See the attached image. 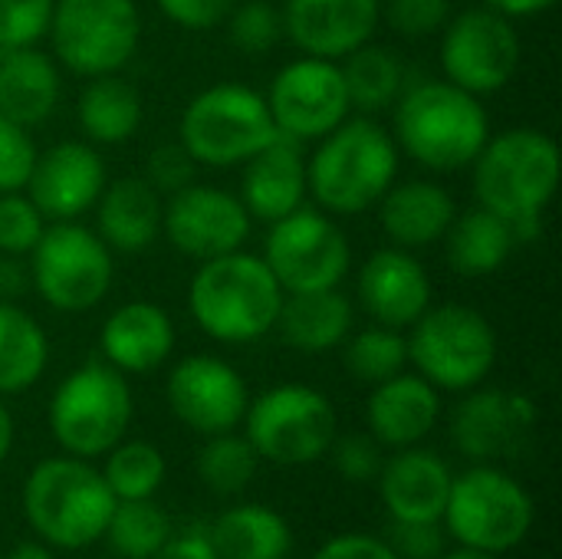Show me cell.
I'll return each instance as SVG.
<instances>
[{
	"label": "cell",
	"instance_id": "obj_1",
	"mask_svg": "<svg viewBox=\"0 0 562 559\" xmlns=\"http://www.w3.org/2000/svg\"><path fill=\"white\" fill-rule=\"evenodd\" d=\"M23 517L30 530L56 550L76 554L102 540L115 497L102 471L86 458L59 455L40 461L23 481Z\"/></svg>",
	"mask_w": 562,
	"mask_h": 559
},
{
	"label": "cell",
	"instance_id": "obj_2",
	"mask_svg": "<svg viewBox=\"0 0 562 559\" xmlns=\"http://www.w3.org/2000/svg\"><path fill=\"white\" fill-rule=\"evenodd\" d=\"M491 138V122L477 96L448 79L408 86L395 102V145L431 171L474 165Z\"/></svg>",
	"mask_w": 562,
	"mask_h": 559
},
{
	"label": "cell",
	"instance_id": "obj_3",
	"mask_svg": "<svg viewBox=\"0 0 562 559\" xmlns=\"http://www.w3.org/2000/svg\"><path fill=\"white\" fill-rule=\"evenodd\" d=\"M398 175V145L372 119H346L319 138L306 161V191L329 214H362L382 201Z\"/></svg>",
	"mask_w": 562,
	"mask_h": 559
},
{
	"label": "cell",
	"instance_id": "obj_4",
	"mask_svg": "<svg viewBox=\"0 0 562 559\" xmlns=\"http://www.w3.org/2000/svg\"><path fill=\"white\" fill-rule=\"evenodd\" d=\"M283 290L263 257L234 250L204 260L188 290L194 323L217 343L263 339L280 316Z\"/></svg>",
	"mask_w": 562,
	"mask_h": 559
},
{
	"label": "cell",
	"instance_id": "obj_5",
	"mask_svg": "<svg viewBox=\"0 0 562 559\" xmlns=\"http://www.w3.org/2000/svg\"><path fill=\"white\" fill-rule=\"evenodd\" d=\"M560 148L547 132L507 128L474 158V194L504 221L543 214L560 188Z\"/></svg>",
	"mask_w": 562,
	"mask_h": 559
},
{
	"label": "cell",
	"instance_id": "obj_6",
	"mask_svg": "<svg viewBox=\"0 0 562 559\" xmlns=\"http://www.w3.org/2000/svg\"><path fill=\"white\" fill-rule=\"evenodd\" d=\"M49 435L72 458H102L132 425V389L109 362H82L49 399Z\"/></svg>",
	"mask_w": 562,
	"mask_h": 559
},
{
	"label": "cell",
	"instance_id": "obj_7",
	"mask_svg": "<svg viewBox=\"0 0 562 559\" xmlns=\"http://www.w3.org/2000/svg\"><path fill=\"white\" fill-rule=\"evenodd\" d=\"M408 362L438 392H471L497 362V333L474 306H428L412 323Z\"/></svg>",
	"mask_w": 562,
	"mask_h": 559
},
{
	"label": "cell",
	"instance_id": "obj_8",
	"mask_svg": "<svg viewBox=\"0 0 562 559\" xmlns=\"http://www.w3.org/2000/svg\"><path fill=\"white\" fill-rule=\"evenodd\" d=\"M441 527L454 544L501 557L527 540L533 527V501L507 471L477 465L451 481Z\"/></svg>",
	"mask_w": 562,
	"mask_h": 559
},
{
	"label": "cell",
	"instance_id": "obj_9",
	"mask_svg": "<svg viewBox=\"0 0 562 559\" xmlns=\"http://www.w3.org/2000/svg\"><path fill=\"white\" fill-rule=\"evenodd\" d=\"M178 135L198 165L234 168L267 148L280 132L260 92L240 82H217L188 102Z\"/></svg>",
	"mask_w": 562,
	"mask_h": 559
},
{
	"label": "cell",
	"instance_id": "obj_10",
	"mask_svg": "<svg viewBox=\"0 0 562 559\" xmlns=\"http://www.w3.org/2000/svg\"><path fill=\"white\" fill-rule=\"evenodd\" d=\"M247 441L260 461L280 468H303L329 455L333 438L339 435L333 402L300 382H283L267 389L247 405Z\"/></svg>",
	"mask_w": 562,
	"mask_h": 559
},
{
	"label": "cell",
	"instance_id": "obj_11",
	"mask_svg": "<svg viewBox=\"0 0 562 559\" xmlns=\"http://www.w3.org/2000/svg\"><path fill=\"white\" fill-rule=\"evenodd\" d=\"M46 33L59 63L92 79L119 72L135 56L142 16L135 0H56Z\"/></svg>",
	"mask_w": 562,
	"mask_h": 559
},
{
	"label": "cell",
	"instance_id": "obj_12",
	"mask_svg": "<svg viewBox=\"0 0 562 559\" xmlns=\"http://www.w3.org/2000/svg\"><path fill=\"white\" fill-rule=\"evenodd\" d=\"M30 257V280L59 313H86L99 306L112 290V250L89 227L56 221L43 231Z\"/></svg>",
	"mask_w": 562,
	"mask_h": 559
},
{
	"label": "cell",
	"instance_id": "obj_13",
	"mask_svg": "<svg viewBox=\"0 0 562 559\" xmlns=\"http://www.w3.org/2000/svg\"><path fill=\"white\" fill-rule=\"evenodd\" d=\"M263 264L283 293L336 290L349 273L352 250L336 221L319 211L296 208L273 221L263 244Z\"/></svg>",
	"mask_w": 562,
	"mask_h": 559
},
{
	"label": "cell",
	"instance_id": "obj_14",
	"mask_svg": "<svg viewBox=\"0 0 562 559\" xmlns=\"http://www.w3.org/2000/svg\"><path fill=\"white\" fill-rule=\"evenodd\" d=\"M441 33V66L458 89L481 99L501 92L517 76L520 36L504 13L474 7L448 20Z\"/></svg>",
	"mask_w": 562,
	"mask_h": 559
},
{
	"label": "cell",
	"instance_id": "obj_15",
	"mask_svg": "<svg viewBox=\"0 0 562 559\" xmlns=\"http://www.w3.org/2000/svg\"><path fill=\"white\" fill-rule=\"evenodd\" d=\"M277 132L296 142H319L349 119V92L333 59L303 56L286 63L263 96Z\"/></svg>",
	"mask_w": 562,
	"mask_h": 559
},
{
	"label": "cell",
	"instance_id": "obj_16",
	"mask_svg": "<svg viewBox=\"0 0 562 559\" xmlns=\"http://www.w3.org/2000/svg\"><path fill=\"white\" fill-rule=\"evenodd\" d=\"M168 405L181 425L198 435L234 432L250 405L240 372L217 356H188L168 376Z\"/></svg>",
	"mask_w": 562,
	"mask_h": 559
},
{
	"label": "cell",
	"instance_id": "obj_17",
	"mask_svg": "<svg viewBox=\"0 0 562 559\" xmlns=\"http://www.w3.org/2000/svg\"><path fill=\"white\" fill-rule=\"evenodd\" d=\"M161 227L184 257L204 264L240 250L250 234V214L240 198L214 185H188L171 194L161 211Z\"/></svg>",
	"mask_w": 562,
	"mask_h": 559
},
{
	"label": "cell",
	"instance_id": "obj_18",
	"mask_svg": "<svg viewBox=\"0 0 562 559\" xmlns=\"http://www.w3.org/2000/svg\"><path fill=\"white\" fill-rule=\"evenodd\" d=\"M533 425L537 405L524 392L477 385L461 399V405L451 415V441L464 458L491 465L517 455Z\"/></svg>",
	"mask_w": 562,
	"mask_h": 559
},
{
	"label": "cell",
	"instance_id": "obj_19",
	"mask_svg": "<svg viewBox=\"0 0 562 559\" xmlns=\"http://www.w3.org/2000/svg\"><path fill=\"white\" fill-rule=\"evenodd\" d=\"M280 16L300 53L339 63L375 36L382 0H286Z\"/></svg>",
	"mask_w": 562,
	"mask_h": 559
},
{
	"label": "cell",
	"instance_id": "obj_20",
	"mask_svg": "<svg viewBox=\"0 0 562 559\" xmlns=\"http://www.w3.org/2000/svg\"><path fill=\"white\" fill-rule=\"evenodd\" d=\"M105 188V165L86 142H59L36 155L26 181V198L46 221H76Z\"/></svg>",
	"mask_w": 562,
	"mask_h": 559
},
{
	"label": "cell",
	"instance_id": "obj_21",
	"mask_svg": "<svg viewBox=\"0 0 562 559\" xmlns=\"http://www.w3.org/2000/svg\"><path fill=\"white\" fill-rule=\"evenodd\" d=\"M359 300L379 326L408 329L431 306V277L412 250H375L359 270Z\"/></svg>",
	"mask_w": 562,
	"mask_h": 559
},
{
	"label": "cell",
	"instance_id": "obj_22",
	"mask_svg": "<svg viewBox=\"0 0 562 559\" xmlns=\"http://www.w3.org/2000/svg\"><path fill=\"white\" fill-rule=\"evenodd\" d=\"M375 481L392 521L441 524L454 474L441 455L412 445V448H398V455L382 465Z\"/></svg>",
	"mask_w": 562,
	"mask_h": 559
},
{
	"label": "cell",
	"instance_id": "obj_23",
	"mask_svg": "<svg viewBox=\"0 0 562 559\" xmlns=\"http://www.w3.org/2000/svg\"><path fill=\"white\" fill-rule=\"evenodd\" d=\"M441 418L438 389L418 372H398L379 382L366 402L369 435L382 448H412L422 445Z\"/></svg>",
	"mask_w": 562,
	"mask_h": 559
},
{
	"label": "cell",
	"instance_id": "obj_24",
	"mask_svg": "<svg viewBox=\"0 0 562 559\" xmlns=\"http://www.w3.org/2000/svg\"><path fill=\"white\" fill-rule=\"evenodd\" d=\"M244 165L247 168L240 178V204L247 208L250 217L273 224L293 214L296 208H303V198H306L303 142L280 132L267 148H260Z\"/></svg>",
	"mask_w": 562,
	"mask_h": 559
},
{
	"label": "cell",
	"instance_id": "obj_25",
	"mask_svg": "<svg viewBox=\"0 0 562 559\" xmlns=\"http://www.w3.org/2000/svg\"><path fill=\"white\" fill-rule=\"evenodd\" d=\"M99 346L105 362L119 372L145 376L168 362L175 349V323L155 303H125L102 323Z\"/></svg>",
	"mask_w": 562,
	"mask_h": 559
},
{
	"label": "cell",
	"instance_id": "obj_26",
	"mask_svg": "<svg viewBox=\"0 0 562 559\" xmlns=\"http://www.w3.org/2000/svg\"><path fill=\"white\" fill-rule=\"evenodd\" d=\"M379 204H382L379 211L382 231L402 250H422V247L438 244L458 214L454 198L435 181L392 185Z\"/></svg>",
	"mask_w": 562,
	"mask_h": 559
},
{
	"label": "cell",
	"instance_id": "obj_27",
	"mask_svg": "<svg viewBox=\"0 0 562 559\" xmlns=\"http://www.w3.org/2000/svg\"><path fill=\"white\" fill-rule=\"evenodd\" d=\"M99 237L109 250L138 254L161 234V198L145 178H119L99 194Z\"/></svg>",
	"mask_w": 562,
	"mask_h": 559
},
{
	"label": "cell",
	"instance_id": "obj_28",
	"mask_svg": "<svg viewBox=\"0 0 562 559\" xmlns=\"http://www.w3.org/2000/svg\"><path fill=\"white\" fill-rule=\"evenodd\" d=\"M59 102V69L36 46L0 49V115L30 128L53 115Z\"/></svg>",
	"mask_w": 562,
	"mask_h": 559
},
{
	"label": "cell",
	"instance_id": "obj_29",
	"mask_svg": "<svg viewBox=\"0 0 562 559\" xmlns=\"http://www.w3.org/2000/svg\"><path fill=\"white\" fill-rule=\"evenodd\" d=\"M277 329L300 353H329L352 333V303L336 290L283 293Z\"/></svg>",
	"mask_w": 562,
	"mask_h": 559
},
{
	"label": "cell",
	"instance_id": "obj_30",
	"mask_svg": "<svg viewBox=\"0 0 562 559\" xmlns=\"http://www.w3.org/2000/svg\"><path fill=\"white\" fill-rule=\"evenodd\" d=\"M217 559H286L293 550V530L280 511L267 504L227 507L207 530Z\"/></svg>",
	"mask_w": 562,
	"mask_h": 559
},
{
	"label": "cell",
	"instance_id": "obj_31",
	"mask_svg": "<svg viewBox=\"0 0 562 559\" xmlns=\"http://www.w3.org/2000/svg\"><path fill=\"white\" fill-rule=\"evenodd\" d=\"M441 241H445L451 270L468 280L497 273L507 264L510 250L517 247L510 224L487 208H471L464 214H454Z\"/></svg>",
	"mask_w": 562,
	"mask_h": 559
},
{
	"label": "cell",
	"instance_id": "obj_32",
	"mask_svg": "<svg viewBox=\"0 0 562 559\" xmlns=\"http://www.w3.org/2000/svg\"><path fill=\"white\" fill-rule=\"evenodd\" d=\"M142 112L145 109H142L138 89L132 82L119 79L115 72L92 76L76 105L79 128L86 132L89 142H99V145L128 142L142 125Z\"/></svg>",
	"mask_w": 562,
	"mask_h": 559
},
{
	"label": "cell",
	"instance_id": "obj_33",
	"mask_svg": "<svg viewBox=\"0 0 562 559\" xmlns=\"http://www.w3.org/2000/svg\"><path fill=\"white\" fill-rule=\"evenodd\" d=\"M49 362L43 326L20 306L0 300V395H16L36 385Z\"/></svg>",
	"mask_w": 562,
	"mask_h": 559
},
{
	"label": "cell",
	"instance_id": "obj_34",
	"mask_svg": "<svg viewBox=\"0 0 562 559\" xmlns=\"http://www.w3.org/2000/svg\"><path fill=\"white\" fill-rule=\"evenodd\" d=\"M339 69L349 92V105H356L366 115L395 105L405 92V66L398 53L389 46H375L372 40L352 49L346 59H339Z\"/></svg>",
	"mask_w": 562,
	"mask_h": 559
},
{
	"label": "cell",
	"instance_id": "obj_35",
	"mask_svg": "<svg viewBox=\"0 0 562 559\" xmlns=\"http://www.w3.org/2000/svg\"><path fill=\"white\" fill-rule=\"evenodd\" d=\"M171 537V524L168 514L155 504V497L148 501H119L102 540L109 544V550L122 559H151Z\"/></svg>",
	"mask_w": 562,
	"mask_h": 559
},
{
	"label": "cell",
	"instance_id": "obj_36",
	"mask_svg": "<svg viewBox=\"0 0 562 559\" xmlns=\"http://www.w3.org/2000/svg\"><path fill=\"white\" fill-rule=\"evenodd\" d=\"M102 458V481L115 501H148L165 484L168 465L151 441H119Z\"/></svg>",
	"mask_w": 562,
	"mask_h": 559
},
{
	"label": "cell",
	"instance_id": "obj_37",
	"mask_svg": "<svg viewBox=\"0 0 562 559\" xmlns=\"http://www.w3.org/2000/svg\"><path fill=\"white\" fill-rule=\"evenodd\" d=\"M257 468L260 455L244 435L234 432L211 435L198 455V478L217 497H237L240 491H247L257 478Z\"/></svg>",
	"mask_w": 562,
	"mask_h": 559
},
{
	"label": "cell",
	"instance_id": "obj_38",
	"mask_svg": "<svg viewBox=\"0 0 562 559\" xmlns=\"http://www.w3.org/2000/svg\"><path fill=\"white\" fill-rule=\"evenodd\" d=\"M346 346V369L349 376H356L359 382L379 385L398 372H405L408 366V339L402 336V329L392 326H372L356 333L352 339L342 343Z\"/></svg>",
	"mask_w": 562,
	"mask_h": 559
},
{
	"label": "cell",
	"instance_id": "obj_39",
	"mask_svg": "<svg viewBox=\"0 0 562 559\" xmlns=\"http://www.w3.org/2000/svg\"><path fill=\"white\" fill-rule=\"evenodd\" d=\"M227 33L231 43L247 56L270 53L283 36V16L267 0H237L227 13Z\"/></svg>",
	"mask_w": 562,
	"mask_h": 559
},
{
	"label": "cell",
	"instance_id": "obj_40",
	"mask_svg": "<svg viewBox=\"0 0 562 559\" xmlns=\"http://www.w3.org/2000/svg\"><path fill=\"white\" fill-rule=\"evenodd\" d=\"M46 231V217L36 211V204L20 194H0V254L23 257L36 247V241Z\"/></svg>",
	"mask_w": 562,
	"mask_h": 559
},
{
	"label": "cell",
	"instance_id": "obj_41",
	"mask_svg": "<svg viewBox=\"0 0 562 559\" xmlns=\"http://www.w3.org/2000/svg\"><path fill=\"white\" fill-rule=\"evenodd\" d=\"M329 451H333V468L349 484H369V481H375L379 471H382V465H385L382 445L369 432L336 435L333 445H329Z\"/></svg>",
	"mask_w": 562,
	"mask_h": 559
},
{
	"label": "cell",
	"instance_id": "obj_42",
	"mask_svg": "<svg viewBox=\"0 0 562 559\" xmlns=\"http://www.w3.org/2000/svg\"><path fill=\"white\" fill-rule=\"evenodd\" d=\"M56 0H0V49L36 46L49 30Z\"/></svg>",
	"mask_w": 562,
	"mask_h": 559
},
{
	"label": "cell",
	"instance_id": "obj_43",
	"mask_svg": "<svg viewBox=\"0 0 562 559\" xmlns=\"http://www.w3.org/2000/svg\"><path fill=\"white\" fill-rule=\"evenodd\" d=\"M382 16L398 36L422 40L445 30L451 20V0H382Z\"/></svg>",
	"mask_w": 562,
	"mask_h": 559
},
{
	"label": "cell",
	"instance_id": "obj_44",
	"mask_svg": "<svg viewBox=\"0 0 562 559\" xmlns=\"http://www.w3.org/2000/svg\"><path fill=\"white\" fill-rule=\"evenodd\" d=\"M36 165V145L23 125L0 115V194L23 191Z\"/></svg>",
	"mask_w": 562,
	"mask_h": 559
},
{
	"label": "cell",
	"instance_id": "obj_45",
	"mask_svg": "<svg viewBox=\"0 0 562 559\" xmlns=\"http://www.w3.org/2000/svg\"><path fill=\"white\" fill-rule=\"evenodd\" d=\"M194 175H198V161L191 158V152L175 142V145H158L151 155H148V185L158 191V194H175L188 185H194Z\"/></svg>",
	"mask_w": 562,
	"mask_h": 559
},
{
	"label": "cell",
	"instance_id": "obj_46",
	"mask_svg": "<svg viewBox=\"0 0 562 559\" xmlns=\"http://www.w3.org/2000/svg\"><path fill=\"white\" fill-rule=\"evenodd\" d=\"M385 544L398 559H438L448 550V534L441 524H402L392 521Z\"/></svg>",
	"mask_w": 562,
	"mask_h": 559
},
{
	"label": "cell",
	"instance_id": "obj_47",
	"mask_svg": "<svg viewBox=\"0 0 562 559\" xmlns=\"http://www.w3.org/2000/svg\"><path fill=\"white\" fill-rule=\"evenodd\" d=\"M155 3L178 26L211 30V26H217V23L227 20V13L234 10L237 0H155Z\"/></svg>",
	"mask_w": 562,
	"mask_h": 559
},
{
	"label": "cell",
	"instance_id": "obj_48",
	"mask_svg": "<svg viewBox=\"0 0 562 559\" xmlns=\"http://www.w3.org/2000/svg\"><path fill=\"white\" fill-rule=\"evenodd\" d=\"M310 559H398L395 550L372 534H339L329 537Z\"/></svg>",
	"mask_w": 562,
	"mask_h": 559
},
{
	"label": "cell",
	"instance_id": "obj_49",
	"mask_svg": "<svg viewBox=\"0 0 562 559\" xmlns=\"http://www.w3.org/2000/svg\"><path fill=\"white\" fill-rule=\"evenodd\" d=\"M151 559H217L207 534H181L168 537V544Z\"/></svg>",
	"mask_w": 562,
	"mask_h": 559
},
{
	"label": "cell",
	"instance_id": "obj_50",
	"mask_svg": "<svg viewBox=\"0 0 562 559\" xmlns=\"http://www.w3.org/2000/svg\"><path fill=\"white\" fill-rule=\"evenodd\" d=\"M26 283H30V273H26V267L20 264V257L3 254V257H0V300H3V303H13L16 297H23Z\"/></svg>",
	"mask_w": 562,
	"mask_h": 559
},
{
	"label": "cell",
	"instance_id": "obj_51",
	"mask_svg": "<svg viewBox=\"0 0 562 559\" xmlns=\"http://www.w3.org/2000/svg\"><path fill=\"white\" fill-rule=\"evenodd\" d=\"M491 10L504 13L507 20H517V16H537V13H547L557 7V0H487Z\"/></svg>",
	"mask_w": 562,
	"mask_h": 559
},
{
	"label": "cell",
	"instance_id": "obj_52",
	"mask_svg": "<svg viewBox=\"0 0 562 559\" xmlns=\"http://www.w3.org/2000/svg\"><path fill=\"white\" fill-rule=\"evenodd\" d=\"M10 448H13V415L7 412V405L0 399V465L10 458Z\"/></svg>",
	"mask_w": 562,
	"mask_h": 559
},
{
	"label": "cell",
	"instance_id": "obj_53",
	"mask_svg": "<svg viewBox=\"0 0 562 559\" xmlns=\"http://www.w3.org/2000/svg\"><path fill=\"white\" fill-rule=\"evenodd\" d=\"M3 559H56L49 554V547L46 544H36V540H23V544H16L13 550H10V557Z\"/></svg>",
	"mask_w": 562,
	"mask_h": 559
},
{
	"label": "cell",
	"instance_id": "obj_54",
	"mask_svg": "<svg viewBox=\"0 0 562 559\" xmlns=\"http://www.w3.org/2000/svg\"><path fill=\"white\" fill-rule=\"evenodd\" d=\"M438 559H497L494 554H484V550H474V547H454V550H445Z\"/></svg>",
	"mask_w": 562,
	"mask_h": 559
},
{
	"label": "cell",
	"instance_id": "obj_55",
	"mask_svg": "<svg viewBox=\"0 0 562 559\" xmlns=\"http://www.w3.org/2000/svg\"><path fill=\"white\" fill-rule=\"evenodd\" d=\"M0 559H3V557H0Z\"/></svg>",
	"mask_w": 562,
	"mask_h": 559
}]
</instances>
